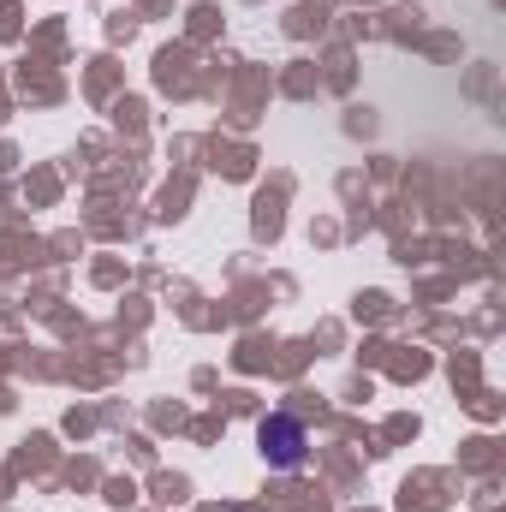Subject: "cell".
<instances>
[{"mask_svg":"<svg viewBox=\"0 0 506 512\" xmlns=\"http://www.w3.org/2000/svg\"><path fill=\"white\" fill-rule=\"evenodd\" d=\"M262 459L280 465V471L304 465V429H298V417H268L262 423Z\"/></svg>","mask_w":506,"mask_h":512,"instance_id":"1","label":"cell"}]
</instances>
